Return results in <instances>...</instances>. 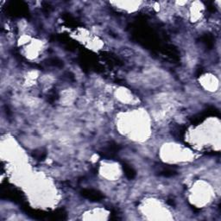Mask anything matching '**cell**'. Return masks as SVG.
Masks as SVG:
<instances>
[{"label":"cell","mask_w":221,"mask_h":221,"mask_svg":"<svg viewBox=\"0 0 221 221\" xmlns=\"http://www.w3.org/2000/svg\"><path fill=\"white\" fill-rule=\"evenodd\" d=\"M123 168H124V171H125V175H126V176L128 177V178L130 179H132L135 177L136 175V172L135 170L133 169V168L130 166V165H127V164H124V166H123Z\"/></svg>","instance_id":"7a4b0ae2"},{"label":"cell","mask_w":221,"mask_h":221,"mask_svg":"<svg viewBox=\"0 0 221 221\" xmlns=\"http://www.w3.org/2000/svg\"><path fill=\"white\" fill-rule=\"evenodd\" d=\"M81 194L86 199L93 200V201H99L103 199L102 193L93 189H84L82 190Z\"/></svg>","instance_id":"6da1fadb"},{"label":"cell","mask_w":221,"mask_h":221,"mask_svg":"<svg viewBox=\"0 0 221 221\" xmlns=\"http://www.w3.org/2000/svg\"><path fill=\"white\" fill-rule=\"evenodd\" d=\"M162 175L164 176H172V175H175V172L172 169H165L162 172Z\"/></svg>","instance_id":"3957f363"}]
</instances>
